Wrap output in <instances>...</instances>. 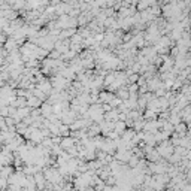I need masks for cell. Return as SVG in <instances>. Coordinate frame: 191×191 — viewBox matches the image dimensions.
I'll use <instances>...</instances> for the list:
<instances>
[{
  "mask_svg": "<svg viewBox=\"0 0 191 191\" xmlns=\"http://www.w3.org/2000/svg\"><path fill=\"white\" fill-rule=\"evenodd\" d=\"M112 99H114V94H112V93H100V96H99V100L102 103H105V102L109 103Z\"/></svg>",
  "mask_w": 191,
  "mask_h": 191,
  "instance_id": "cell-2",
  "label": "cell"
},
{
  "mask_svg": "<svg viewBox=\"0 0 191 191\" xmlns=\"http://www.w3.org/2000/svg\"><path fill=\"white\" fill-rule=\"evenodd\" d=\"M129 91H127V90H120V91H118V97H120V99H123V100H127V99H129Z\"/></svg>",
  "mask_w": 191,
  "mask_h": 191,
  "instance_id": "cell-4",
  "label": "cell"
},
{
  "mask_svg": "<svg viewBox=\"0 0 191 191\" xmlns=\"http://www.w3.org/2000/svg\"><path fill=\"white\" fill-rule=\"evenodd\" d=\"M75 142H78L76 139H73L72 136H66V137H63V140H61V145L64 149H69V148H72V146H75Z\"/></svg>",
  "mask_w": 191,
  "mask_h": 191,
  "instance_id": "cell-1",
  "label": "cell"
},
{
  "mask_svg": "<svg viewBox=\"0 0 191 191\" xmlns=\"http://www.w3.org/2000/svg\"><path fill=\"white\" fill-rule=\"evenodd\" d=\"M136 79H137V76H136V75H133V76H131V78H130V81H131V82H135V81H136Z\"/></svg>",
  "mask_w": 191,
  "mask_h": 191,
  "instance_id": "cell-5",
  "label": "cell"
},
{
  "mask_svg": "<svg viewBox=\"0 0 191 191\" xmlns=\"http://www.w3.org/2000/svg\"><path fill=\"white\" fill-rule=\"evenodd\" d=\"M124 129H125V123H124V121H121V123H118V121H116V123H115V129H114V130H115L120 136H123V135H124Z\"/></svg>",
  "mask_w": 191,
  "mask_h": 191,
  "instance_id": "cell-3",
  "label": "cell"
}]
</instances>
